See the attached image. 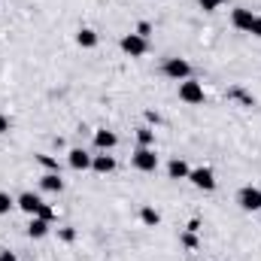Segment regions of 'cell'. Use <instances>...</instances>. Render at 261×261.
Returning a JSON list of instances; mask_svg holds the SVG:
<instances>
[{"label":"cell","mask_w":261,"mask_h":261,"mask_svg":"<svg viewBox=\"0 0 261 261\" xmlns=\"http://www.w3.org/2000/svg\"><path fill=\"white\" fill-rule=\"evenodd\" d=\"M203 85L197 82V79H182L179 82V100L182 103H189V107H197V103H203Z\"/></svg>","instance_id":"obj_2"},{"label":"cell","mask_w":261,"mask_h":261,"mask_svg":"<svg viewBox=\"0 0 261 261\" xmlns=\"http://www.w3.org/2000/svg\"><path fill=\"white\" fill-rule=\"evenodd\" d=\"M12 206H15V197L9 195V192H0V216H6Z\"/></svg>","instance_id":"obj_18"},{"label":"cell","mask_w":261,"mask_h":261,"mask_svg":"<svg viewBox=\"0 0 261 261\" xmlns=\"http://www.w3.org/2000/svg\"><path fill=\"white\" fill-rule=\"evenodd\" d=\"M161 70H164V76H170V79H176V82L192 79V64H189L186 58H167Z\"/></svg>","instance_id":"obj_5"},{"label":"cell","mask_w":261,"mask_h":261,"mask_svg":"<svg viewBox=\"0 0 261 261\" xmlns=\"http://www.w3.org/2000/svg\"><path fill=\"white\" fill-rule=\"evenodd\" d=\"M40 203H43V197L34 195V192H21V195L15 197V206H18L21 213H28V216H37Z\"/></svg>","instance_id":"obj_7"},{"label":"cell","mask_w":261,"mask_h":261,"mask_svg":"<svg viewBox=\"0 0 261 261\" xmlns=\"http://www.w3.org/2000/svg\"><path fill=\"white\" fill-rule=\"evenodd\" d=\"M40 186H43L46 192H55V195L64 192V179H61V173H43V176H40Z\"/></svg>","instance_id":"obj_13"},{"label":"cell","mask_w":261,"mask_h":261,"mask_svg":"<svg viewBox=\"0 0 261 261\" xmlns=\"http://www.w3.org/2000/svg\"><path fill=\"white\" fill-rule=\"evenodd\" d=\"M137 143H140V146H152V143H155V128H149V125L137 128Z\"/></svg>","instance_id":"obj_17"},{"label":"cell","mask_w":261,"mask_h":261,"mask_svg":"<svg viewBox=\"0 0 261 261\" xmlns=\"http://www.w3.org/2000/svg\"><path fill=\"white\" fill-rule=\"evenodd\" d=\"M140 222H143L146 228H158V225H161V213H158L155 206H143V210H140Z\"/></svg>","instance_id":"obj_16"},{"label":"cell","mask_w":261,"mask_h":261,"mask_svg":"<svg viewBox=\"0 0 261 261\" xmlns=\"http://www.w3.org/2000/svg\"><path fill=\"white\" fill-rule=\"evenodd\" d=\"M91 170H94V173H100V176H107V173H113V170H116V158H113V155H107V152H100V155H94V158H91Z\"/></svg>","instance_id":"obj_10"},{"label":"cell","mask_w":261,"mask_h":261,"mask_svg":"<svg viewBox=\"0 0 261 261\" xmlns=\"http://www.w3.org/2000/svg\"><path fill=\"white\" fill-rule=\"evenodd\" d=\"M146 122H149V125H158V122H161V116H158L155 110H146Z\"/></svg>","instance_id":"obj_26"},{"label":"cell","mask_w":261,"mask_h":261,"mask_svg":"<svg viewBox=\"0 0 261 261\" xmlns=\"http://www.w3.org/2000/svg\"><path fill=\"white\" fill-rule=\"evenodd\" d=\"M130 164L140 170V173H155L158 170V155L152 146H140L134 155H130Z\"/></svg>","instance_id":"obj_1"},{"label":"cell","mask_w":261,"mask_h":261,"mask_svg":"<svg viewBox=\"0 0 261 261\" xmlns=\"http://www.w3.org/2000/svg\"><path fill=\"white\" fill-rule=\"evenodd\" d=\"M252 21H255V12H252V9H243V6H240V9L231 12V24H234L237 31H246V34H249V31H252Z\"/></svg>","instance_id":"obj_8"},{"label":"cell","mask_w":261,"mask_h":261,"mask_svg":"<svg viewBox=\"0 0 261 261\" xmlns=\"http://www.w3.org/2000/svg\"><path fill=\"white\" fill-rule=\"evenodd\" d=\"M237 203H240V210H246V213H261V189L258 186H243V189L237 192Z\"/></svg>","instance_id":"obj_3"},{"label":"cell","mask_w":261,"mask_h":261,"mask_svg":"<svg viewBox=\"0 0 261 261\" xmlns=\"http://www.w3.org/2000/svg\"><path fill=\"white\" fill-rule=\"evenodd\" d=\"M231 97H237V100H240L243 107H252V103H255V100H252V97H249V94H246L243 88H234V91H231Z\"/></svg>","instance_id":"obj_20"},{"label":"cell","mask_w":261,"mask_h":261,"mask_svg":"<svg viewBox=\"0 0 261 261\" xmlns=\"http://www.w3.org/2000/svg\"><path fill=\"white\" fill-rule=\"evenodd\" d=\"M37 216H40V219H46V222H52V219H55V210H52V206H46V203H40Z\"/></svg>","instance_id":"obj_23"},{"label":"cell","mask_w":261,"mask_h":261,"mask_svg":"<svg viewBox=\"0 0 261 261\" xmlns=\"http://www.w3.org/2000/svg\"><path fill=\"white\" fill-rule=\"evenodd\" d=\"M119 46H122V52L130 55V58H143V55H146V49H149V40H146V37H140V34H125Z\"/></svg>","instance_id":"obj_4"},{"label":"cell","mask_w":261,"mask_h":261,"mask_svg":"<svg viewBox=\"0 0 261 261\" xmlns=\"http://www.w3.org/2000/svg\"><path fill=\"white\" fill-rule=\"evenodd\" d=\"M134 34H140V37H146V40H149V34H152V24H149V21H140Z\"/></svg>","instance_id":"obj_25"},{"label":"cell","mask_w":261,"mask_h":261,"mask_svg":"<svg viewBox=\"0 0 261 261\" xmlns=\"http://www.w3.org/2000/svg\"><path fill=\"white\" fill-rule=\"evenodd\" d=\"M58 237H61L64 243H73V240H76V231H73V228H61V231H58Z\"/></svg>","instance_id":"obj_24"},{"label":"cell","mask_w":261,"mask_h":261,"mask_svg":"<svg viewBox=\"0 0 261 261\" xmlns=\"http://www.w3.org/2000/svg\"><path fill=\"white\" fill-rule=\"evenodd\" d=\"M49 225H52V222H46V219H40V216H31V225H28V237H34V240L46 237V234H49Z\"/></svg>","instance_id":"obj_14"},{"label":"cell","mask_w":261,"mask_h":261,"mask_svg":"<svg viewBox=\"0 0 261 261\" xmlns=\"http://www.w3.org/2000/svg\"><path fill=\"white\" fill-rule=\"evenodd\" d=\"M76 43H79L82 49H94V46H97V34H94L91 28H79V31H76Z\"/></svg>","instance_id":"obj_15"},{"label":"cell","mask_w":261,"mask_h":261,"mask_svg":"<svg viewBox=\"0 0 261 261\" xmlns=\"http://www.w3.org/2000/svg\"><path fill=\"white\" fill-rule=\"evenodd\" d=\"M91 158H94V155H88L85 149H70V152H67V164H70L73 170H88V167H91Z\"/></svg>","instance_id":"obj_9"},{"label":"cell","mask_w":261,"mask_h":261,"mask_svg":"<svg viewBox=\"0 0 261 261\" xmlns=\"http://www.w3.org/2000/svg\"><path fill=\"white\" fill-rule=\"evenodd\" d=\"M252 37H261V15H255V21H252V31H249Z\"/></svg>","instance_id":"obj_28"},{"label":"cell","mask_w":261,"mask_h":261,"mask_svg":"<svg viewBox=\"0 0 261 261\" xmlns=\"http://www.w3.org/2000/svg\"><path fill=\"white\" fill-rule=\"evenodd\" d=\"M189 173H192V167L182 158H170L167 161V176L170 179H189Z\"/></svg>","instance_id":"obj_12"},{"label":"cell","mask_w":261,"mask_h":261,"mask_svg":"<svg viewBox=\"0 0 261 261\" xmlns=\"http://www.w3.org/2000/svg\"><path fill=\"white\" fill-rule=\"evenodd\" d=\"M189 179H192V186L200 189V192H213V189H216V173H213L210 167H192Z\"/></svg>","instance_id":"obj_6"},{"label":"cell","mask_w":261,"mask_h":261,"mask_svg":"<svg viewBox=\"0 0 261 261\" xmlns=\"http://www.w3.org/2000/svg\"><path fill=\"white\" fill-rule=\"evenodd\" d=\"M0 261H15V252H9V249H0Z\"/></svg>","instance_id":"obj_29"},{"label":"cell","mask_w":261,"mask_h":261,"mask_svg":"<svg viewBox=\"0 0 261 261\" xmlns=\"http://www.w3.org/2000/svg\"><path fill=\"white\" fill-rule=\"evenodd\" d=\"M179 240H182V246H186V249H197V237H195V231H186V234H182Z\"/></svg>","instance_id":"obj_21"},{"label":"cell","mask_w":261,"mask_h":261,"mask_svg":"<svg viewBox=\"0 0 261 261\" xmlns=\"http://www.w3.org/2000/svg\"><path fill=\"white\" fill-rule=\"evenodd\" d=\"M116 143H119V137H116L113 130H107V128L94 130V146H97L100 152H110V149H116Z\"/></svg>","instance_id":"obj_11"},{"label":"cell","mask_w":261,"mask_h":261,"mask_svg":"<svg viewBox=\"0 0 261 261\" xmlns=\"http://www.w3.org/2000/svg\"><path fill=\"white\" fill-rule=\"evenodd\" d=\"M9 128H12V122H9V116H3V113H0V134H6Z\"/></svg>","instance_id":"obj_27"},{"label":"cell","mask_w":261,"mask_h":261,"mask_svg":"<svg viewBox=\"0 0 261 261\" xmlns=\"http://www.w3.org/2000/svg\"><path fill=\"white\" fill-rule=\"evenodd\" d=\"M197 3H200V9H203V12H216L225 0H197Z\"/></svg>","instance_id":"obj_22"},{"label":"cell","mask_w":261,"mask_h":261,"mask_svg":"<svg viewBox=\"0 0 261 261\" xmlns=\"http://www.w3.org/2000/svg\"><path fill=\"white\" fill-rule=\"evenodd\" d=\"M37 161H40V167H46L49 173H58V161H55L52 155H37Z\"/></svg>","instance_id":"obj_19"}]
</instances>
